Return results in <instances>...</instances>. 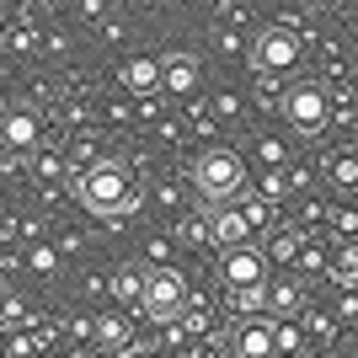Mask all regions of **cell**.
<instances>
[{
    "instance_id": "30bf717a",
    "label": "cell",
    "mask_w": 358,
    "mask_h": 358,
    "mask_svg": "<svg viewBox=\"0 0 358 358\" xmlns=\"http://www.w3.org/2000/svg\"><path fill=\"white\" fill-rule=\"evenodd\" d=\"M209 236L220 241V246H236V241H252V224H246V214H241V209H224V214H214Z\"/></svg>"
},
{
    "instance_id": "8fae6325",
    "label": "cell",
    "mask_w": 358,
    "mask_h": 358,
    "mask_svg": "<svg viewBox=\"0 0 358 358\" xmlns=\"http://www.w3.org/2000/svg\"><path fill=\"white\" fill-rule=\"evenodd\" d=\"M236 353L241 358H268L273 353V327H257V321H252V327H241L236 331Z\"/></svg>"
},
{
    "instance_id": "ac0fdd59",
    "label": "cell",
    "mask_w": 358,
    "mask_h": 358,
    "mask_svg": "<svg viewBox=\"0 0 358 358\" xmlns=\"http://www.w3.org/2000/svg\"><path fill=\"white\" fill-rule=\"evenodd\" d=\"M54 262H59V257L48 252V246H38V252H32V268H38V273H54Z\"/></svg>"
},
{
    "instance_id": "9a60e30c",
    "label": "cell",
    "mask_w": 358,
    "mask_h": 358,
    "mask_svg": "<svg viewBox=\"0 0 358 358\" xmlns=\"http://www.w3.org/2000/svg\"><path fill=\"white\" fill-rule=\"evenodd\" d=\"M32 348H43V337L38 331H16L11 343H6V353H32Z\"/></svg>"
},
{
    "instance_id": "4fadbf2b",
    "label": "cell",
    "mask_w": 358,
    "mask_h": 358,
    "mask_svg": "<svg viewBox=\"0 0 358 358\" xmlns=\"http://www.w3.org/2000/svg\"><path fill=\"white\" fill-rule=\"evenodd\" d=\"M91 331H96V343H102V348H123V343H129V327H123L118 315H102Z\"/></svg>"
},
{
    "instance_id": "3957f363",
    "label": "cell",
    "mask_w": 358,
    "mask_h": 358,
    "mask_svg": "<svg viewBox=\"0 0 358 358\" xmlns=\"http://www.w3.org/2000/svg\"><path fill=\"white\" fill-rule=\"evenodd\" d=\"M299 54H305V43H299L294 27H262L252 38V64L262 75H289L299 64Z\"/></svg>"
},
{
    "instance_id": "7a4b0ae2",
    "label": "cell",
    "mask_w": 358,
    "mask_h": 358,
    "mask_svg": "<svg viewBox=\"0 0 358 358\" xmlns=\"http://www.w3.org/2000/svg\"><path fill=\"white\" fill-rule=\"evenodd\" d=\"M284 123L294 134H321L331 123V96L327 86H315V80H294L284 91Z\"/></svg>"
},
{
    "instance_id": "5b68a950",
    "label": "cell",
    "mask_w": 358,
    "mask_h": 358,
    "mask_svg": "<svg viewBox=\"0 0 358 358\" xmlns=\"http://www.w3.org/2000/svg\"><path fill=\"white\" fill-rule=\"evenodd\" d=\"M80 198H86V209H96V214H118V209L134 203V198H129L123 166H91L86 182H80Z\"/></svg>"
},
{
    "instance_id": "8992f818",
    "label": "cell",
    "mask_w": 358,
    "mask_h": 358,
    "mask_svg": "<svg viewBox=\"0 0 358 358\" xmlns=\"http://www.w3.org/2000/svg\"><path fill=\"white\" fill-rule=\"evenodd\" d=\"M220 278L230 289H262L268 284V252H257L252 241H236V246H224V262H220Z\"/></svg>"
},
{
    "instance_id": "7c38bea8",
    "label": "cell",
    "mask_w": 358,
    "mask_h": 358,
    "mask_svg": "<svg viewBox=\"0 0 358 358\" xmlns=\"http://www.w3.org/2000/svg\"><path fill=\"white\" fill-rule=\"evenodd\" d=\"M113 294H118L123 305H139V294H145V273H134V268H123L118 278H113Z\"/></svg>"
},
{
    "instance_id": "ba28073f",
    "label": "cell",
    "mask_w": 358,
    "mask_h": 358,
    "mask_svg": "<svg viewBox=\"0 0 358 358\" xmlns=\"http://www.w3.org/2000/svg\"><path fill=\"white\" fill-rule=\"evenodd\" d=\"M38 129H43V123L32 118V113H6V118H0V145L22 155V150L38 145Z\"/></svg>"
},
{
    "instance_id": "9c48e42d",
    "label": "cell",
    "mask_w": 358,
    "mask_h": 358,
    "mask_svg": "<svg viewBox=\"0 0 358 358\" xmlns=\"http://www.w3.org/2000/svg\"><path fill=\"white\" fill-rule=\"evenodd\" d=\"M123 91H134V96H150V91H161V59H150V54L129 59V64H123Z\"/></svg>"
},
{
    "instance_id": "277c9868",
    "label": "cell",
    "mask_w": 358,
    "mask_h": 358,
    "mask_svg": "<svg viewBox=\"0 0 358 358\" xmlns=\"http://www.w3.org/2000/svg\"><path fill=\"white\" fill-rule=\"evenodd\" d=\"M139 305H145V315H155V321H177L182 305H187V278H182L177 268H155L145 278Z\"/></svg>"
},
{
    "instance_id": "d6986e66",
    "label": "cell",
    "mask_w": 358,
    "mask_h": 358,
    "mask_svg": "<svg viewBox=\"0 0 358 358\" xmlns=\"http://www.w3.org/2000/svg\"><path fill=\"white\" fill-rule=\"evenodd\" d=\"M299 252V241L294 236H278V246H273V257H294Z\"/></svg>"
},
{
    "instance_id": "5bb4252c",
    "label": "cell",
    "mask_w": 358,
    "mask_h": 358,
    "mask_svg": "<svg viewBox=\"0 0 358 358\" xmlns=\"http://www.w3.org/2000/svg\"><path fill=\"white\" fill-rule=\"evenodd\" d=\"M327 177L337 182L343 193H348V187H353V182H358V171H353V155H348V150H343V155H331V161H327Z\"/></svg>"
},
{
    "instance_id": "e0dca14e",
    "label": "cell",
    "mask_w": 358,
    "mask_h": 358,
    "mask_svg": "<svg viewBox=\"0 0 358 358\" xmlns=\"http://www.w3.org/2000/svg\"><path fill=\"white\" fill-rule=\"evenodd\" d=\"M257 155H262V161H273V166H278V161H284V145H278V139H262V145H257Z\"/></svg>"
},
{
    "instance_id": "2e32d148",
    "label": "cell",
    "mask_w": 358,
    "mask_h": 358,
    "mask_svg": "<svg viewBox=\"0 0 358 358\" xmlns=\"http://www.w3.org/2000/svg\"><path fill=\"white\" fill-rule=\"evenodd\" d=\"M268 299L278 305V310H294V305H299V289H294V284H278V289H273Z\"/></svg>"
},
{
    "instance_id": "6da1fadb",
    "label": "cell",
    "mask_w": 358,
    "mask_h": 358,
    "mask_svg": "<svg viewBox=\"0 0 358 358\" xmlns=\"http://www.w3.org/2000/svg\"><path fill=\"white\" fill-rule=\"evenodd\" d=\"M241 182H246V166H241L236 150H203L193 161V187H198V198H209V203L236 198Z\"/></svg>"
},
{
    "instance_id": "52a82bcc",
    "label": "cell",
    "mask_w": 358,
    "mask_h": 358,
    "mask_svg": "<svg viewBox=\"0 0 358 358\" xmlns=\"http://www.w3.org/2000/svg\"><path fill=\"white\" fill-rule=\"evenodd\" d=\"M161 86L171 91V96H193L198 91V59H187V54L161 59Z\"/></svg>"
}]
</instances>
